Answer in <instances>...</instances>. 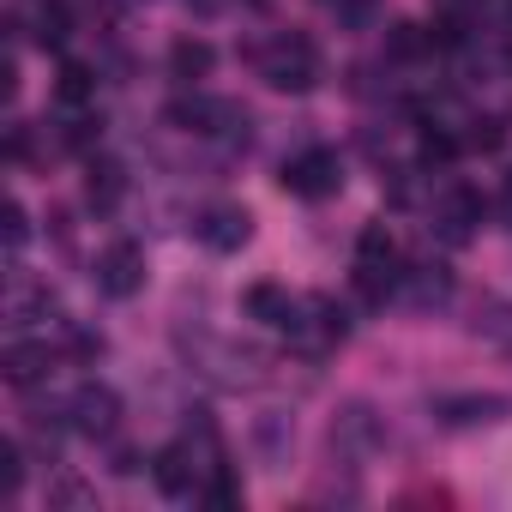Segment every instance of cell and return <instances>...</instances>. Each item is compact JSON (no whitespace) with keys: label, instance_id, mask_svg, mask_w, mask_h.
I'll return each mask as SVG.
<instances>
[{"label":"cell","instance_id":"obj_1","mask_svg":"<svg viewBox=\"0 0 512 512\" xmlns=\"http://www.w3.org/2000/svg\"><path fill=\"white\" fill-rule=\"evenodd\" d=\"M247 61L260 67V79L272 91H314L320 85V49L302 31H284V37H272L260 49H247Z\"/></svg>","mask_w":512,"mask_h":512},{"label":"cell","instance_id":"obj_2","mask_svg":"<svg viewBox=\"0 0 512 512\" xmlns=\"http://www.w3.org/2000/svg\"><path fill=\"white\" fill-rule=\"evenodd\" d=\"M398 284H404V260H398V247H392V235L380 229V223H368L362 235H356V290H362V302H398Z\"/></svg>","mask_w":512,"mask_h":512},{"label":"cell","instance_id":"obj_3","mask_svg":"<svg viewBox=\"0 0 512 512\" xmlns=\"http://www.w3.org/2000/svg\"><path fill=\"white\" fill-rule=\"evenodd\" d=\"M284 193H296V199H332L338 187H344V163H338V151H326V145H308L302 157H290L284 163Z\"/></svg>","mask_w":512,"mask_h":512},{"label":"cell","instance_id":"obj_4","mask_svg":"<svg viewBox=\"0 0 512 512\" xmlns=\"http://www.w3.org/2000/svg\"><path fill=\"white\" fill-rule=\"evenodd\" d=\"M97 290L109 302H127V296L145 290V247L139 241H109L97 253Z\"/></svg>","mask_w":512,"mask_h":512},{"label":"cell","instance_id":"obj_5","mask_svg":"<svg viewBox=\"0 0 512 512\" xmlns=\"http://www.w3.org/2000/svg\"><path fill=\"white\" fill-rule=\"evenodd\" d=\"M67 428L85 434V440H109L121 428V398L109 386H97V380L79 386V392H67Z\"/></svg>","mask_w":512,"mask_h":512},{"label":"cell","instance_id":"obj_6","mask_svg":"<svg viewBox=\"0 0 512 512\" xmlns=\"http://www.w3.org/2000/svg\"><path fill=\"white\" fill-rule=\"evenodd\" d=\"M380 446H386V422L374 416V404L350 398V404L332 416V452H338V458H368V452H380Z\"/></svg>","mask_w":512,"mask_h":512},{"label":"cell","instance_id":"obj_7","mask_svg":"<svg viewBox=\"0 0 512 512\" xmlns=\"http://www.w3.org/2000/svg\"><path fill=\"white\" fill-rule=\"evenodd\" d=\"M428 217H434V235L458 247V241L476 235V223H482V199H476L464 181H446V187L434 193V211H428Z\"/></svg>","mask_w":512,"mask_h":512},{"label":"cell","instance_id":"obj_8","mask_svg":"<svg viewBox=\"0 0 512 512\" xmlns=\"http://www.w3.org/2000/svg\"><path fill=\"white\" fill-rule=\"evenodd\" d=\"M434 416H440V428H494V422L512 416V398H500V392H452V398L434 404Z\"/></svg>","mask_w":512,"mask_h":512},{"label":"cell","instance_id":"obj_9","mask_svg":"<svg viewBox=\"0 0 512 512\" xmlns=\"http://www.w3.org/2000/svg\"><path fill=\"white\" fill-rule=\"evenodd\" d=\"M193 235H199V247H211V253H235V247H247L253 217H247V205H205V211L193 217Z\"/></svg>","mask_w":512,"mask_h":512},{"label":"cell","instance_id":"obj_10","mask_svg":"<svg viewBox=\"0 0 512 512\" xmlns=\"http://www.w3.org/2000/svg\"><path fill=\"white\" fill-rule=\"evenodd\" d=\"M398 302H410L416 314H428V308H446V302H452V272H446V266H404Z\"/></svg>","mask_w":512,"mask_h":512},{"label":"cell","instance_id":"obj_11","mask_svg":"<svg viewBox=\"0 0 512 512\" xmlns=\"http://www.w3.org/2000/svg\"><path fill=\"white\" fill-rule=\"evenodd\" d=\"M199 470H211V464H205L187 440L163 446V452H157V464H151V476H157V488H163V494H193V476H199Z\"/></svg>","mask_w":512,"mask_h":512},{"label":"cell","instance_id":"obj_12","mask_svg":"<svg viewBox=\"0 0 512 512\" xmlns=\"http://www.w3.org/2000/svg\"><path fill=\"white\" fill-rule=\"evenodd\" d=\"M211 67H217V49L205 37H175L169 43V79L175 85H199V79H211Z\"/></svg>","mask_w":512,"mask_h":512},{"label":"cell","instance_id":"obj_13","mask_svg":"<svg viewBox=\"0 0 512 512\" xmlns=\"http://www.w3.org/2000/svg\"><path fill=\"white\" fill-rule=\"evenodd\" d=\"M0 374H7V386H37L49 374V344H31V338H13L7 356H0Z\"/></svg>","mask_w":512,"mask_h":512},{"label":"cell","instance_id":"obj_14","mask_svg":"<svg viewBox=\"0 0 512 512\" xmlns=\"http://www.w3.org/2000/svg\"><path fill=\"white\" fill-rule=\"evenodd\" d=\"M241 308H247V320H260V326H278V332H284L290 314H296V296H290L284 284L266 278V284H253V290L241 296Z\"/></svg>","mask_w":512,"mask_h":512},{"label":"cell","instance_id":"obj_15","mask_svg":"<svg viewBox=\"0 0 512 512\" xmlns=\"http://www.w3.org/2000/svg\"><path fill=\"white\" fill-rule=\"evenodd\" d=\"M470 332H476L482 344H494V350H512V302L482 296V302H476V314H470Z\"/></svg>","mask_w":512,"mask_h":512},{"label":"cell","instance_id":"obj_16","mask_svg":"<svg viewBox=\"0 0 512 512\" xmlns=\"http://www.w3.org/2000/svg\"><path fill=\"white\" fill-rule=\"evenodd\" d=\"M85 193H91V205H97V211H109V205L127 193V169H121V163H109V157H97V163H91V175H85Z\"/></svg>","mask_w":512,"mask_h":512},{"label":"cell","instance_id":"obj_17","mask_svg":"<svg viewBox=\"0 0 512 512\" xmlns=\"http://www.w3.org/2000/svg\"><path fill=\"white\" fill-rule=\"evenodd\" d=\"M43 49H61L67 37H73V13L61 7V0H43V7H37V31H31Z\"/></svg>","mask_w":512,"mask_h":512},{"label":"cell","instance_id":"obj_18","mask_svg":"<svg viewBox=\"0 0 512 512\" xmlns=\"http://www.w3.org/2000/svg\"><path fill=\"white\" fill-rule=\"evenodd\" d=\"M55 91H61V103H67V109H85V103L97 97V73H91L85 61H67V67H61V85H55Z\"/></svg>","mask_w":512,"mask_h":512},{"label":"cell","instance_id":"obj_19","mask_svg":"<svg viewBox=\"0 0 512 512\" xmlns=\"http://www.w3.org/2000/svg\"><path fill=\"white\" fill-rule=\"evenodd\" d=\"M290 434H296V428H290V416H278V410H266L260 422H253V440H260V452H266L272 464L290 452Z\"/></svg>","mask_w":512,"mask_h":512},{"label":"cell","instance_id":"obj_20","mask_svg":"<svg viewBox=\"0 0 512 512\" xmlns=\"http://www.w3.org/2000/svg\"><path fill=\"white\" fill-rule=\"evenodd\" d=\"M458 145H464L458 133H446V127H428V133H422V151H416V157H422V169H446V163L458 157Z\"/></svg>","mask_w":512,"mask_h":512},{"label":"cell","instance_id":"obj_21","mask_svg":"<svg viewBox=\"0 0 512 512\" xmlns=\"http://www.w3.org/2000/svg\"><path fill=\"white\" fill-rule=\"evenodd\" d=\"M386 49H392L398 61H416L422 49H434V31H422V25H392V37H386Z\"/></svg>","mask_w":512,"mask_h":512},{"label":"cell","instance_id":"obj_22","mask_svg":"<svg viewBox=\"0 0 512 512\" xmlns=\"http://www.w3.org/2000/svg\"><path fill=\"white\" fill-rule=\"evenodd\" d=\"M19 488H25V446L7 440V452H0V494L19 500Z\"/></svg>","mask_w":512,"mask_h":512},{"label":"cell","instance_id":"obj_23","mask_svg":"<svg viewBox=\"0 0 512 512\" xmlns=\"http://www.w3.org/2000/svg\"><path fill=\"white\" fill-rule=\"evenodd\" d=\"M0 235H7V253L19 260L25 241H31V217H25V205H7V223H0Z\"/></svg>","mask_w":512,"mask_h":512},{"label":"cell","instance_id":"obj_24","mask_svg":"<svg viewBox=\"0 0 512 512\" xmlns=\"http://www.w3.org/2000/svg\"><path fill=\"white\" fill-rule=\"evenodd\" d=\"M500 139H506V127H500V121H470V133H464V145H470V151H500Z\"/></svg>","mask_w":512,"mask_h":512},{"label":"cell","instance_id":"obj_25","mask_svg":"<svg viewBox=\"0 0 512 512\" xmlns=\"http://www.w3.org/2000/svg\"><path fill=\"white\" fill-rule=\"evenodd\" d=\"M494 211H500V223L512 229V175H506V187H500V205H494Z\"/></svg>","mask_w":512,"mask_h":512},{"label":"cell","instance_id":"obj_26","mask_svg":"<svg viewBox=\"0 0 512 512\" xmlns=\"http://www.w3.org/2000/svg\"><path fill=\"white\" fill-rule=\"evenodd\" d=\"M187 7H193L199 19H211V13H223V7H229V0H187Z\"/></svg>","mask_w":512,"mask_h":512}]
</instances>
